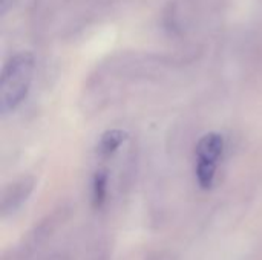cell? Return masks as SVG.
<instances>
[{
	"instance_id": "6da1fadb",
	"label": "cell",
	"mask_w": 262,
	"mask_h": 260,
	"mask_svg": "<svg viewBox=\"0 0 262 260\" xmlns=\"http://www.w3.org/2000/svg\"><path fill=\"white\" fill-rule=\"evenodd\" d=\"M35 72V57L29 51L11 55L0 75V110L3 115L14 112L28 97Z\"/></svg>"
},
{
	"instance_id": "7a4b0ae2",
	"label": "cell",
	"mask_w": 262,
	"mask_h": 260,
	"mask_svg": "<svg viewBox=\"0 0 262 260\" xmlns=\"http://www.w3.org/2000/svg\"><path fill=\"white\" fill-rule=\"evenodd\" d=\"M32 188H34V179L32 178H21L20 181L6 187L3 192V196H2V213H3V216L6 213H11L15 208H18L28 199Z\"/></svg>"
},
{
	"instance_id": "3957f363",
	"label": "cell",
	"mask_w": 262,
	"mask_h": 260,
	"mask_svg": "<svg viewBox=\"0 0 262 260\" xmlns=\"http://www.w3.org/2000/svg\"><path fill=\"white\" fill-rule=\"evenodd\" d=\"M224 150V138L216 132L206 133L196 144V162H206L218 166V161Z\"/></svg>"
},
{
	"instance_id": "277c9868",
	"label": "cell",
	"mask_w": 262,
	"mask_h": 260,
	"mask_svg": "<svg viewBox=\"0 0 262 260\" xmlns=\"http://www.w3.org/2000/svg\"><path fill=\"white\" fill-rule=\"evenodd\" d=\"M129 138V133L126 130L121 129H109L106 130L97 144V152L98 156L101 159H109L111 156H114L117 153V150L123 146V143H126Z\"/></svg>"
},
{
	"instance_id": "5b68a950",
	"label": "cell",
	"mask_w": 262,
	"mask_h": 260,
	"mask_svg": "<svg viewBox=\"0 0 262 260\" xmlns=\"http://www.w3.org/2000/svg\"><path fill=\"white\" fill-rule=\"evenodd\" d=\"M107 172L106 170H98L94 175V181H92V205L95 208L103 207V204L106 202V196H107Z\"/></svg>"
},
{
	"instance_id": "8992f818",
	"label": "cell",
	"mask_w": 262,
	"mask_h": 260,
	"mask_svg": "<svg viewBox=\"0 0 262 260\" xmlns=\"http://www.w3.org/2000/svg\"><path fill=\"white\" fill-rule=\"evenodd\" d=\"M195 173H196V181L203 190L212 188V185L215 182V176H216V166L206 164V162H196Z\"/></svg>"
}]
</instances>
